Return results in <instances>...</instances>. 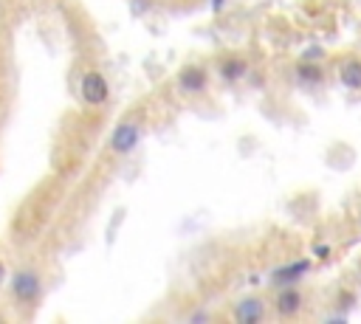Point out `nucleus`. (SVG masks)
Segmentation results:
<instances>
[{
  "instance_id": "nucleus-13",
  "label": "nucleus",
  "mask_w": 361,
  "mask_h": 324,
  "mask_svg": "<svg viewBox=\"0 0 361 324\" xmlns=\"http://www.w3.org/2000/svg\"><path fill=\"white\" fill-rule=\"evenodd\" d=\"M313 254H316V257H322V259H324V257H327V254H330V248H327V246H313Z\"/></svg>"
},
{
  "instance_id": "nucleus-15",
  "label": "nucleus",
  "mask_w": 361,
  "mask_h": 324,
  "mask_svg": "<svg viewBox=\"0 0 361 324\" xmlns=\"http://www.w3.org/2000/svg\"><path fill=\"white\" fill-rule=\"evenodd\" d=\"M192 321H209V313H195Z\"/></svg>"
},
{
  "instance_id": "nucleus-10",
  "label": "nucleus",
  "mask_w": 361,
  "mask_h": 324,
  "mask_svg": "<svg viewBox=\"0 0 361 324\" xmlns=\"http://www.w3.org/2000/svg\"><path fill=\"white\" fill-rule=\"evenodd\" d=\"M296 76L299 79H302V82H322V68L316 65V63H308V60H302V63H299L296 65Z\"/></svg>"
},
{
  "instance_id": "nucleus-7",
  "label": "nucleus",
  "mask_w": 361,
  "mask_h": 324,
  "mask_svg": "<svg viewBox=\"0 0 361 324\" xmlns=\"http://www.w3.org/2000/svg\"><path fill=\"white\" fill-rule=\"evenodd\" d=\"M277 313L280 316H285V318H291V316H296L299 310H302V293L299 290H293V288H288V290H282L280 296H277Z\"/></svg>"
},
{
  "instance_id": "nucleus-2",
  "label": "nucleus",
  "mask_w": 361,
  "mask_h": 324,
  "mask_svg": "<svg viewBox=\"0 0 361 324\" xmlns=\"http://www.w3.org/2000/svg\"><path fill=\"white\" fill-rule=\"evenodd\" d=\"M141 141V130L133 122H122L113 133H110V150L118 155H127L130 150H136V144Z\"/></svg>"
},
{
  "instance_id": "nucleus-9",
  "label": "nucleus",
  "mask_w": 361,
  "mask_h": 324,
  "mask_svg": "<svg viewBox=\"0 0 361 324\" xmlns=\"http://www.w3.org/2000/svg\"><path fill=\"white\" fill-rule=\"evenodd\" d=\"M246 74H249V65H246V60H240V56H229V60L220 63V76L229 82L243 79Z\"/></svg>"
},
{
  "instance_id": "nucleus-4",
  "label": "nucleus",
  "mask_w": 361,
  "mask_h": 324,
  "mask_svg": "<svg viewBox=\"0 0 361 324\" xmlns=\"http://www.w3.org/2000/svg\"><path fill=\"white\" fill-rule=\"evenodd\" d=\"M206 85H209L206 68H200V65H187V68H180V74H178V87H180L184 94H203Z\"/></svg>"
},
{
  "instance_id": "nucleus-8",
  "label": "nucleus",
  "mask_w": 361,
  "mask_h": 324,
  "mask_svg": "<svg viewBox=\"0 0 361 324\" xmlns=\"http://www.w3.org/2000/svg\"><path fill=\"white\" fill-rule=\"evenodd\" d=\"M339 79H342L344 87H350V91H361V60L358 56L344 60V65L339 71Z\"/></svg>"
},
{
  "instance_id": "nucleus-11",
  "label": "nucleus",
  "mask_w": 361,
  "mask_h": 324,
  "mask_svg": "<svg viewBox=\"0 0 361 324\" xmlns=\"http://www.w3.org/2000/svg\"><path fill=\"white\" fill-rule=\"evenodd\" d=\"M130 6H133V14H144L149 6H153V0H133Z\"/></svg>"
},
{
  "instance_id": "nucleus-6",
  "label": "nucleus",
  "mask_w": 361,
  "mask_h": 324,
  "mask_svg": "<svg viewBox=\"0 0 361 324\" xmlns=\"http://www.w3.org/2000/svg\"><path fill=\"white\" fill-rule=\"evenodd\" d=\"M308 271H311V262L308 259H299V262H291V265L277 268L274 274H271V282H274V285H293L299 277H305Z\"/></svg>"
},
{
  "instance_id": "nucleus-16",
  "label": "nucleus",
  "mask_w": 361,
  "mask_h": 324,
  "mask_svg": "<svg viewBox=\"0 0 361 324\" xmlns=\"http://www.w3.org/2000/svg\"><path fill=\"white\" fill-rule=\"evenodd\" d=\"M6 279V268H3V262H0V282Z\"/></svg>"
},
{
  "instance_id": "nucleus-5",
  "label": "nucleus",
  "mask_w": 361,
  "mask_h": 324,
  "mask_svg": "<svg viewBox=\"0 0 361 324\" xmlns=\"http://www.w3.org/2000/svg\"><path fill=\"white\" fill-rule=\"evenodd\" d=\"M262 316H265V305H262V299H257V296L240 299V302L234 305V321H237V324H257V321H262Z\"/></svg>"
},
{
  "instance_id": "nucleus-3",
  "label": "nucleus",
  "mask_w": 361,
  "mask_h": 324,
  "mask_svg": "<svg viewBox=\"0 0 361 324\" xmlns=\"http://www.w3.org/2000/svg\"><path fill=\"white\" fill-rule=\"evenodd\" d=\"M40 274L37 271H17L12 279V290L20 302H34L40 296Z\"/></svg>"
},
{
  "instance_id": "nucleus-12",
  "label": "nucleus",
  "mask_w": 361,
  "mask_h": 324,
  "mask_svg": "<svg viewBox=\"0 0 361 324\" xmlns=\"http://www.w3.org/2000/svg\"><path fill=\"white\" fill-rule=\"evenodd\" d=\"M319 56H322V48H319V45H311V48L302 54V60H308V63H316Z\"/></svg>"
},
{
  "instance_id": "nucleus-1",
  "label": "nucleus",
  "mask_w": 361,
  "mask_h": 324,
  "mask_svg": "<svg viewBox=\"0 0 361 324\" xmlns=\"http://www.w3.org/2000/svg\"><path fill=\"white\" fill-rule=\"evenodd\" d=\"M79 91H82V99H85L87 105L99 107V105H105V102H107L110 87H107V79H105L99 71H87V74L82 76Z\"/></svg>"
},
{
  "instance_id": "nucleus-14",
  "label": "nucleus",
  "mask_w": 361,
  "mask_h": 324,
  "mask_svg": "<svg viewBox=\"0 0 361 324\" xmlns=\"http://www.w3.org/2000/svg\"><path fill=\"white\" fill-rule=\"evenodd\" d=\"M223 3H226V0H212V12L220 14V12H223Z\"/></svg>"
}]
</instances>
